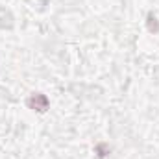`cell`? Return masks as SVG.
<instances>
[{"label": "cell", "instance_id": "7a4b0ae2", "mask_svg": "<svg viewBox=\"0 0 159 159\" xmlns=\"http://www.w3.org/2000/svg\"><path fill=\"white\" fill-rule=\"evenodd\" d=\"M146 28H148L150 34H159V20L154 13H148V17H146Z\"/></svg>", "mask_w": 159, "mask_h": 159}, {"label": "cell", "instance_id": "6da1fadb", "mask_svg": "<svg viewBox=\"0 0 159 159\" xmlns=\"http://www.w3.org/2000/svg\"><path fill=\"white\" fill-rule=\"evenodd\" d=\"M48 104L50 102H48L46 94H43V93H32L26 98V106L30 109H34V111H39V113H44L48 109Z\"/></svg>", "mask_w": 159, "mask_h": 159}, {"label": "cell", "instance_id": "3957f363", "mask_svg": "<svg viewBox=\"0 0 159 159\" xmlns=\"http://www.w3.org/2000/svg\"><path fill=\"white\" fill-rule=\"evenodd\" d=\"M96 154H98V157H106L109 154V148L104 143H100V144H96Z\"/></svg>", "mask_w": 159, "mask_h": 159}]
</instances>
